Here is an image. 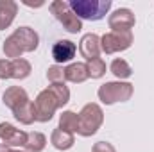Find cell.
<instances>
[{
	"label": "cell",
	"instance_id": "5bb4252c",
	"mask_svg": "<svg viewBox=\"0 0 154 152\" xmlns=\"http://www.w3.org/2000/svg\"><path fill=\"white\" fill-rule=\"evenodd\" d=\"M50 143L57 150H70L74 147V143H75V138H74L72 132H66V131H63V129L57 127L50 134Z\"/></svg>",
	"mask_w": 154,
	"mask_h": 152
},
{
	"label": "cell",
	"instance_id": "9a60e30c",
	"mask_svg": "<svg viewBox=\"0 0 154 152\" xmlns=\"http://www.w3.org/2000/svg\"><path fill=\"white\" fill-rule=\"evenodd\" d=\"M13 116L22 123V125H31L36 122V111H34V100H25L22 106H18L14 111H13Z\"/></svg>",
	"mask_w": 154,
	"mask_h": 152
},
{
	"label": "cell",
	"instance_id": "6da1fadb",
	"mask_svg": "<svg viewBox=\"0 0 154 152\" xmlns=\"http://www.w3.org/2000/svg\"><path fill=\"white\" fill-rule=\"evenodd\" d=\"M68 4L81 22H99L109 13L113 5L111 0H70Z\"/></svg>",
	"mask_w": 154,
	"mask_h": 152
},
{
	"label": "cell",
	"instance_id": "44dd1931",
	"mask_svg": "<svg viewBox=\"0 0 154 152\" xmlns=\"http://www.w3.org/2000/svg\"><path fill=\"white\" fill-rule=\"evenodd\" d=\"M47 90H48V91L56 97V100H57L59 108H63V106H66V104L70 102V90H68V86H66L65 82H56V84H50Z\"/></svg>",
	"mask_w": 154,
	"mask_h": 152
},
{
	"label": "cell",
	"instance_id": "603a6c76",
	"mask_svg": "<svg viewBox=\"0 0 154 152\" xmlns=\"http://www.w3.org/2000/svg\"><path fill=\"white\" fill-rule=\"evenodd\" d=\"M86 68H88V77H91V79H100V77L106 75V63L102 57L88 61Z\"/></svg>",
	"mask_w": 154,
	"mask_h": 152
},
{
	"label": "cell",
	"instance_id": "2e32d148",
	"mask_svg": "<svg viewBox=\"0 0 154 152\" xmlns=\"http://www.w3.org/2000/svg\"><path fill=\"white\" fill-rule=\"evenodd\" d=\"M88 77V68H86V63H70L66 68H65V81L68 82H74V84H81L84 82Z\"/></svg>",
	"mask_w": 154,
	"mask_h": 152
},
{
	"label": "cell",
	"instance_id": "30bf717a",
	"mask_svg": "<svg viewBox=\"0 0 154 152\" xmlns=\"http://www.w3.org/2000/svg\"><path fill=\"white\" fill-rule=\"evenodd\" d=\"M13 36H14L16 41L20 43V47H22L23 52H34V50L38 48V45H39L38 32H36L32 27H27V25L18 27V29L13 32Z\"/></svg>",
	"mask_w": 154,
	"mask_h": 152
},
{
	"label": "cell",
	"instance_id": "d6986e66",
	"mask_svg": "<svg viewBox=\"0 0 154 152\" xmlns=\"http://www.w3.org/2000/svg\"><path fill=\"white\" fill-rule=\"evenodd\" d=\"M11 66H13V79H16V81L27 79V77L31 75V72H32L31 63H29L27 59H23V57L13 59V61H11Z\"/></svg>",
	"mask_w": 154,
	"mask_h": 152
},
{
	"label": "cell",
	"instance_id": "7a4b0ae2",
	"mask_svg": "<svg viewBox=\"0 0 154 152\" xmlns=\"http://www.w3.org/2000/svg\"><path fill=\"white\" fill-rule=\"evenodd\" d=\"M79 129H77V134L82 136V138H90L93 136L104 123V111L99 104L95 102H88L79 113Z\"/></svg>",
	"mask_w": 154,
	"mask_h": 152
},
{
	"label": "cell",
	"instance_id": "8992f818",
	"mask_svg": "<svg viewBox=\"0 0 154 152\" xmlns=\"http://www.w3.org/2000/svg\"><path fill=\"white\" fill-rule=\"evenodd\" d=\"M133 45V31L129 32H106L100 38V50L104 54L124 52Z\"/></svg>",
	"mask_w": 154,
	"mask_h": 152
},
{
	"label": "cell",
	"instance_id": "7402d4cb",
	"mask_svg": "<svg viewBox=\"0 0 154 152\" xmlns=\"http://www.w3.org/2000/svg\"><path fill=\"white\" fill-rule=\"evenodd\" d=\"M2 50H4V54H5V59H11V61H13V59H18V57H22V54H23V50H22L20 43L16 41V38H14L13 34L5 38Z\"/></svg>",
	"mask_w": 154,
	"mask_h": 152
},
{
	"label": "cell",
	"instance_id": "3957f363",
	"mask_svg": "<svg viewBox=\"0 0 154 152\" xmlns=\"http://www.w3.org/2000/svg\"><path fill=\"white\" fill-rule=\"evenodd\" d=\"M134 93V86L125 81H111L104 82L97 90V97L104 106H113L116 102H127Z\"/></svg>",
	"mask_w": 154,
	"mask_h": 152
},
{
	"label": "cell",
	"instance_id": "cb8c5ba5",
	"mask_svg": "<svg viewBox=\"0 0 154 152\" xmlns=\"http://www.w3.org/2000/svg\"><path fill=\"white\" fill-rule=\"evenodd\" d=\"M47 79L50 84H56V82H65V68L61 65H52L48 66L47 70Z\"/></svg>",
	"mask_w": 154,
	"mask_h": 152
},
{
	"label": "cell",
	"instance_id": "d4e9b609",
	"mask_svg": "<svg viewBox=\"0 0 154 152\" xmlns=\"http://www.w3.org/2000/svg\"><path fill=\"white\" fill-rule=\"evenodd\" d=\"M0 79H13V66H11V59H0Z\"/></svg>",
	"mask_w": 154,
	"mask_h": 152
},
{
	"label": "cell",
	"instance_id": "484cf974",
	"mask_svg": "<svg viewBox=\"0 0 154 152\" xmlns=\"http://www.w3.org/2000/svg\"><path fill=\"white\" fill-rule=\"evenodd\" d=\"M91 152H116V149L109 141H97V143H93Z\"/></svg>",
	"mask_w": 154,
	"mask_h": 152
},
{
	"label": "cell",
	"instance_id": "ac0fdd59",
	"mask_svg": "<svg viewBox=\"0 0 154 152\" xmlns=\"http://www.w3.org/2000/svg\"><path fill=\"white\" fill-rule=\"evenodd\" d=\"M45 147H47V136L43 132H38V131L27 132V141L23 147L27 152H41Z\"/></svg>",
	"mask_w": 154,
	"mask_h": 152
},
{
	"label": "cell",
	"instance_id": "4316f807",
	"mask_svg": "<svg viewBox=\"0 0 154 152\" xmlns=\"http://www.w3.org/2000/svg\"><path fill=\"white\" fill-rule=\"evenodd\" d=\"M0 152H13V149L7 147V145H4V143H0Z\"/></svg>",
	"mask_w": 154,
	"mask_h": 152
},
{
	"label": "cell",
	"instance_id": "ba28073f",
	"mask_svg": "<svg viewBox=\"0 0 154 152\" xmlns=\"http://www.w3.org/2000/svg\"><path fill=\"white\" fill-rule=\"evenodd\" d=\"M0 141L11 149L16 147H25L27 141V132L22 129H16L14 125L7 123V122H0Z\"/></svg>",
	"mask_w": 154,
	"mask_h": 152
},
{
	"label": "cell",
	"instance_id": "ffe728a7",
	"mask_svg": "<svg viewBox=\"0 0 154 152\" xmlns=\"http://www.w3.org/2000/svg\"><path fill=\"white\" fill-rule=\"evenodd\" d=\"M59 129L75 134L79 129V116L74 111H63L59 114Z\"/></svg>",
	"mask_w": 154,
	"mask_h": 152
},
{
	"label": "cell",
	"instance_id": "52a82bcc",
	"mask_svg": "<svg viewBox=\"0 0 154 152\" xmlns=\"http://www.w3.org/2000/svg\"><path fill=\"white\" fill-rule=\"evenodd\" d=\"M134 23H136L134 13L127 7L115 9L108 16V25H109L111 32H129V31H133Z\"/></svg>",
	"mask_w": 154,
	"mask_h": 152
},
{
	"label": "cell",
	"instance_id": "277c9868",
	"mask_svg": "<svg viewBox=\"0 0 154 152\" xmlns=\"http://www.w3.org/2000/svg\"><path fill=\"white\" fill-rule=\"evenodd\" d=\"M48 9H50V13L56 16V20L65 27L66 32H70V34H77V32L82 31V22L77 18V14L72 11V7H70L68 2L54 0V2H50Z\"/></svg>",
	"mask_w": 154,
	"mask_h": 152
},
{
	"label": "cell",
	"instance_id": "83f0119b",
	"mask_svg": "<svg viewBox=\"0 0 154 152\" xmlns=\"http://www.w3.org/2000/svg\"><path fill=\"white\" fill-rule=\"evenodd\" d=\"M13 152H27V150H18V149H13Z\"/></svg>",
	"mask_w": 154,
	"mask_h": 152
},
{
	"label": "cell",
	"instance_id": "9c48e42d",
	"mask_svg": "<svg viewBox=\"0 0 154 152\" xmlns=\"http://www.w3.org/2000/svg\"><path fill=\"white\" fill-rule=\"evenodd\" d=\"M75 54H77V45L70 39H59L52 47V59L56 61V65L70 63L75 57Z\"/></svg>",
	"mask_w": 154,
	"mask_h": 152
},
{
	"label": "cell",
	"instance_id": "e0dca14e",
	"mask_svg": "<svg viewBox=\"0 0 154 152\" xmlns=\"http://www.w3.org/2000/svg\"><path fill=\"white\" fill-rule=\"evenodd\" d=\"M109 72H111L118 81H125V79H129V77L133 75V68H131V65H129L125 59H122V57H116V59L111 61V65H109Z\"/></svg>",
	"mask_w": 154,
	"mask_h": 152
},
{
	"label": "cell",
	"instance_id": "4fadbf2b",
	"mask_svg": "<svg viewBox=\"0 0 154 152\" xmlns=\"http://www.w3.org/2000/svg\"><path fill=\"white\" fill-rule=\"evenodd\" d=\"M18 14V4L14 0H0V31L11 27Z\"/></svg>",
	"mask_w": 154,
	"mask_h": 152
},
{
	"label": "cell",
	"instance_id": "7c38bea8",
	"mask_svg": "<svg viewBox=\"0 0 154 152\" xmlns=\"http://www.w3.org/2000/svg\"><path fill=\"white\" fill-rule=\"evenodd\" d=\"M25 100H29V95L27 91L22 88V86H9L4 95H2V102L5 108H9L11 111H14L18 106H22Z\"/></svg>",
	"mask_w": 154,
	"mask_h": 152
},
{
	"label": "cell",
	"instance_id": "8fae6325",
	"mask_svg": "<svg viewBox=\"0 0 154 152\" xmlns=\"http://www.w3.org/2000/svg\"><path fill=\"white\" fill-rule=\"evenodd\" d=\"M79 52L81 56L86 59V61H91V59H97L100 56V38L93 32L90 34H84L81 41H79Z\"/></svg>",
	"mask_w": 154,
	"mask_h": 152
},
{
	"label": "cell",
	"instance_id": "5b68a950",
	"mask_svg": "<svg viewBox=\"0 0 154 152\" xmlns=\"http://www.w3.org/2000/svg\"><path fill=\"white\" fill-rule=\"evenodd\" d=\"M59 109V104L56 100V97L45 88L43 91H39L38 97L34 99V111H36V122L47 123L54 118L56 111Z\"/></svg>",
	"mask_w": 154,
	"mask_h": 152
}]
</instances>
